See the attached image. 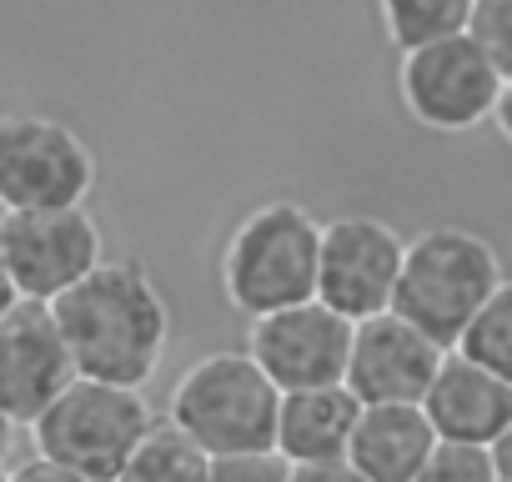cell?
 Segmentation results:
<instances>
[{
	"label": "cell",
	"mask_w": 512,
	"mask_h": 482,
	"mask_svg": "<svg viewBox=\"0 0 512 482\" xmlns=\"http://www.w3.org/2000/svg\"><path fill=\"white\" fill-rule=\"evenodd\" d=\"M81 377L146 387L171 347V302L136 257H106L86 282L51 302Z\"/></svg>",
	"instance_id": "6da1fadb"
},
{
	"label": "cell",
	"mask_w": 512,
	"mask_h": 482,
	"mask_svg": "<svg viewBox=\"0 0 512 482\" xmlns=\"http://www.w3.org/2000/svg\"><path fill=\"white\" fill-rule=\"evenodd\" d=\"M322 226L302 201H262L246 211L226 247H221V292L241 317H272L287 307H302L317 297V267H322Z\"/></svg>",
	"instance_id": "7a4b0ae2"
},
{
	"label": "cell",
	"mask_w": 512,
	"mask_h": 482,
	"mask_svg": "<svg viewBox=\"0 0 512 482\" xmlns=\"http://www.w3.org/2000/svg\"><path fill=\"white\" fill-rule=\"evenodd\" d=\"M277 412H282V392L246 347L196 357L176 377L166 402V422L211 457L277 452Z\"/></svg>",
	"instance_id": "3957f363"
},
{
	"label": "cell",
	"mask_w": 512,
	"mask_h": 482,
	"mask_svg": "<svg viewBox=\"0 0 512 482\" xmlns=\"http://www.w3.org/2000/svg\"><path fill=\"white\" fill-rule=\"evenodd\" d=\"M507 282L502 257L492 241H482L467 226H427L422 236L407 241V262L397 282L392 312L422 327L432 342L457 352L477 312L492 302V292Z\"/></svg>",
	"instance_id": "277c9868"
},
{
	"label": "cell",
	"mask_w": 512,
	"mask_h": 482,
	"mask_svg": "<svg viewBox=\"0 0 512 482\" xmlns=\"http://www.w3.org/2000/svg\"><path fill=\"white\" fill-rule=\"evenodd\" d=\"M156 432V412L141 387H116L96 377H76L31 427L36 452L86 472L91 482H116L131 452Z\"/></svg>",
	"instance_id": "5b68a950"
},
{
	"label": "cell",
	"mask_w": 512,
	"mask_h": 482,
	"mask_svg": "<svg viewBox=\"0 0 512 482\" xmlns=\"http://www.w3.org/2000/svg\"><path fill=\"white\" fill-rule=\"evenodd\" d=\"M96 191V151L86 136L41 111L0 116V211L86 206Z\"/></svg>",
	"instance_id": "8992f818"
},
{
	"label": "cell",
	"mask_w": 512,
	"mask_h": 482,
	"mask_svg": "<svg viewBox=\"0 0 512 482\" xmlns=\"http://www.w3.org/2000/svg\"><path fill=\"white\" fill-rule=\"evenodd\" d=\"M507 76L487 61V51L472 36H452L422 51H407L397 66V96L407 116L437 136L477 131L497 116Z\"/></svg>",
	"instance_id": "52a82bcc"
},
{
	"label": "cell",
	"mask_w": 512,
	"mask_h": 482,
	"mask_svg": "<svg viewBox=\"0 0 512 482\" xmlns=\"http://www.w3.org/2000/svg\"><path fill=\"white\" fill-rule=\"evenodd\" d=\"M0 252H6L21 302L51 307L106 262V241L86 206L0 211Z\"/></svg>",
	"instance_id": "ba28073f"
},
{
	"label": "cell",
	"mask_w": 512,
	"mask_h": 482,
	"mask_svg": "<svg viewBox=\"0 0 512 482\" xmlns=\"http://www.w3.org/2000/svg\"><path fill=\"white\" fill-rule=\"evenodd\" d=\"M402 262H407V236L382 216H332L322 226L317 302H327L347 322L382 317L397 302Z\"/></svg>",
	"instance_id": "9c48e42d"
},
{
	"label": "cell",
	"mask_w": 512,
	"mask_h": 482,
	"mask_svg": "<svg viewBox=\"0 0 512 482\" xmlns=\"http://www.w3.org/2000/svg\"><path fill=\"white\" fill-rule=\"evenodd\" d=\"M352 332H357V322H347L342 312H332L327 302L312 297L302 307L256 317L246 332V352L277 382V392H312V387L347 382Z\"/></svg>",
	"instance_id": "30bf717a"
},
{
	"label": "cell",
	"mask_w": 512,
	"mask_h": 482,
	"mask_svg": "<svg viewBox=\"0 0 512 482\" xmlns=\"http://www.w3.org/2000/svg\"><path fill=\"white\" fill-rule=\"evenodd\" d=\"M76 377L71 347L46 302H16L0 317V412L16 427H36Z\"/></svg>",
	"instance_id": "8fae6325"
},
{
	"label": "cell",
	"mask_w": 512,
	"mask_h": 482,
	"mask_svg": "<svg viewBox=\"0 0 512 482\" xmlns=\"http://www.w3.org/2000/svg\"><path fill=\"white\" fill-rule=\"evenodd\" d=\"M442 362H447L442 342H432L407 317L382 312V317L357 322V332H352L347 387L357 392L362 407H397V402L422 407V397L432 392Z\"/></svg>",
	"instance_id": "7c38bea8"
},
{
	"label": "cell",
	"mask_w": 512,
	"mask_h": 482,
	"mask_svg": "<svg viewBox=\"0 0 512 482\" xmlns=\"http://www.w3.org/2000/svg\"><path fill=\"white\" fill-rule=\"evenodd\" d=\"M422 412L437 432V442H467V447H492L512 427V382L487 372L482 362L447 352L432 392L422 397Z\"/></svg>",
	"instance_id": "4fadbf2b"
},
{
	"label": "cell",
	"mask_w": 512,
	"mask_h": 482,
	"mask_svg": "<svg viewBox=\"0 0 512 482\" xmlns=\"http://www.w3.org/2000/svg\"><path fill=\"white\" fill-rule=\"evenodd\" d=\"M357 422H362V402L347 382L312 387V392H282L277 457H287L292 467H302V462H347Z\"/></svg>",
	"instance_id": "5bb4252c"
},
{
	"label": "cell",
	"mask_w": 512,
	"mask_h": 482,
	"mask_svg": "<svg viewBox=\"0 0 512 482\" xmlns=\"http://www.w3.org/2000/svg\"><path fill=\"white\" fill-rule=\"evenodd\" d=\"M432 447H437V432H432L422 407H412V402L362 407V422H357L347 462L367 482H417V472L427 467Z\"/></svg>",
	"instance_id": "9a60e30c"
},
{
	"label": "cell",
	"mask_w": 512,
	"mask_h": 482,
	"mask_svg": "<svg viewBox=\"0 0 512 482\" xmlns=\"http://www.w3.org/2000/svg\"><path fill=\"white\" fill-rule=\"evenodd\" d=\"M477 0H377V21L392 51H422L452 36H467Z\"/></svg>",
	"instance_id": "2e32d148"
},
{
	"label": "cell",
	"mask_w": 512,
	"mask_h": 482,
	"mask_svg": "<svg viewBox=\"0 0 512 482\" xmlns=\"http://www.w3.org/2000/svg\"><path fill=\"white\" fill-rule=\"evenodd\" d=\"M211 467H216L211 452H201L171 422H156V432L131 452L116 482H211Z\"/></svg>",
	"instance_id": "e0dca14e"
},
{
	"label": "cell",
	"mask_w": 512,
	"mask_h": 482,
	"mask_svg": "<svg viewBox=\"0 0 512 482\" xmlns=\"http://www.w3.org/2000/svg\"><path fill=\"white\" fill-rule=\"evenodd\" d=\"M462 357L482 362L487 372H497L502 382H512V277L492 292V302L477 312V322L467 327V337L457 342Z\"/></svg>",
	"instance_id": "ac0fdd59"
},
{
	"label": "cell",
	"mask_w": 512,
	"mask_h": 482,
	"mask_svg": "<svg viewBox=\"0 0 512 482\" xmlns=\"http://www.w3.org/2000/svg\"><path fill=\"white\" fill-rule=\"evenodd\" d=\"M417 482H497L492 447H467V442H437Z\"/></svg>",
	"instance_id": "d6986e66"
},
{
	"label": "cell",
	"mask_w": 512,
	"mask_h": 482,
	"mask_svg": "<svg viewBox=\"0 0 512 482\" xmlns=\"http://www.w3.org/2000/svg\"><path fill=\"white\" fill-rule=\"evenodd\" d=\"M467 36L487 51V61L502 76H512V0H477Z\"/></svg>",
	"instance_id": "ffe728a7"
},
{
	"label": "cell",
	"mask_w": 512,
	"mask_h": 482,
	"mask_svg": "<svg viewBox=\"0 0 512 482\" xmlns=\"http://www.w3.org/2000/svg\"><path fill=\"white\" fill-rule=\"evenodd\" d=\"M211 482H292V462L277 452H246V457H216Z\"/></svg>",
	"instance_id": "44dd1931"
},
{
	"label": "cell",
	"mask_w": 512,
	"mask_h": 482,
	"mask_svg": "<svg viewBox=\"0 0 512 482\" xmlns=\"http://www.w3.org/2000/svg\"><path fill=\"white\" fill-rule=\"evenodd\" d=\"M11 482H91L86 472H76V467H61V462H51V457H26L21 467H11Z\"/></svg>",
	"instance_id": "7402d4cb"
},
{
	"label": "cell",
	"mask_w": 512,
	"mask_h": 482,
	"mask_svg": "<svg viewBox=\"0 0 512 482\" xmlns=\"http://www.w3.org/2000/svg\"><path fill=\"white\" fill-rule=\"evenodd\" d=\"M292 482H367L352 462H302L292 467Z\"/></svg>",
	"instance_id": "603a6c76"
},
{
	"label": "cell",
	"mask_w": 512,
	"mask_h": 482,
	"mask_svg": "<svg viewBox=\"0 0 512 482\" xmlns=\"http://www.w3.org/2000/svg\"><path fill=\"white\" fill-rule=\"evenodd\" d=\"M492 467H497V477H502V482H512V427L492 442Z\"/></svg>",
	"instance_id": "cb8c5ba5"
},
{
	"label": "cell",
	"mask_w": 512,
	"mask_h": 482,
	"mask_svg": "<svg viewBox=\"0 0 512 482\" xmlns=\"http://www.w3.org/2000/svg\"><path fill=\"white\" fill-rule=\"evenodd\" d=\"M492 126L502 131V141L512 146V76H507V86H502V101H497V116H492Z\"/></svg>",
	"instance_id": "d4e9b609"
},
{
	"label": "cell",
	"mask_w": 512,
	"mask_h": 482,
	"mask_svg": "<svg viewBox=\"0 0 512 482\" xmlns=\"http://www.w3.org/2000/svg\"><path fill=\"white\" fill-rule=\"evenodd\" d=\"M21 302V292H16V282H11V267H6V252H0V317H6L11 307Z\"/></svg>",
	"instance_id": "484cf974"
},
{
	"label": "cell",
	"mask_w": 512,
	"mask_h": 482,
	"mask_svg": "<svg viewBox=\"0 0 512 482\" xmlns=\"http://www.w3.org/2000/svg\"><path fill=\"white\" fill-rule=\"evenodd\" d=\"M16 432H21V427L0 412V472H6V462H11V452H16Z\"/></svg>",
	"instance_id": "4316f807"
},
{
	"label": "cell",
	"mask_w": 512,
	"mask_h": 482,
	"mask_svg": "<svg viewBox=\"0 0 512 482\" xmlns=\"http://www.w3.org/2000/svg\"><path fill=\"white\" fill-rule=\"evenodd\" d=\"M0 482H11V472H0Z\"/></svg>",
	"instance_id": "83f0119b"
},
{
	"label": "cell",
	"mask_w": 512,
	"mask_h": 482,
	"mask_svg": "<svg viewBox=\"0 0 512 482\" xmlns=\"http://www.w3.org/2000/svg\"><path fill=\"white\" fill-rule=\"evenodd\" d=\"M497 482H502V477H497Z\"/></svg>",
	"instance_id": "f1b7e54d"
}]
</instances>
